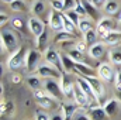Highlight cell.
I'll return each instance as SVG.
<instances>
[{"label": "cell", "mask_w": 121, "mask_h": 120, "mask_svg": "<svg viewBox=\"0 0 121 120\" xmlns=\"http://www.w3.org/2000/svg\"><path fill=\"white\" fill-rule=\"evenodd\" d=\"M27 52H28V51H27L23 45L18 47V50H16V51L9 57V60H7V68H9L10 71H17L18 68L24 66Z\"/></svg>", "instance_id": "1"}, {"label": "cell", "mask_w": 121, "mask_h": 120, "mask_svg": "<svg viewBox=\"0 0 121 120\" xmlns=\"http://www.w3.org/2000/svg\"><path fill=\"white\" fill-rule=\"evenodd\" d=\"M0 40H1V48L9 52H14L17 48V37L16 34L13 32L11 30H7V28H3L1 30V35H0Z\"/></svg>", "instance_id": "2"}, {"label": "cell", "mask_w": 121, "mask_h": 120, "mask_svg": "<svg viewBox=\"0 0 121 120\" xmlns=\"http://www.w3.org/2000/svg\"><path fill=\"white\" fill-rule=\"evenodd\" d=\"M37 75H39L41 78L44 79H60L62 78V72L59 69H56L54 65L45 62V64H41L37 69Z\"/></svg>", "instance_id": "3"}, {"label": "cell", "mask_w": 121, "mask_h": 120, "mask_svg": "<svg viewBox=\"0 0 121 120\" xmlns=\"http://www.w3.org/2000/svg\"><path fill=\"white\" fill-rule=\"evenodd\" d=\"M75 85H76V82H73L69 78V74H62L60 88H62V93H63V97L65 99L75 100Z\"/></svg>", "instance_id": "4"}, {"label": "cell", "mask_w": 121, "mask_h": 120, "mask_svg": "<svg viewBox=\"0 0 121 120\" xmlns=\"http://www.w3.org/2000/svg\"><path fill=\"white\" fill-rule=\"evenodd\" d=\"M97 76H99L101 81H104V82L108 83V82H113V81L116 79V71H114V68H113L111 64L103 62V64H100L99 68H97Z\"/></svg>", "instance_id": "5"}, {"label": "cell", "mask_w": 121, "mask_h": 120, "mask_svg": "<svg viewBox=\"0 0 121 120\" xmlns=\"http://www.w3.org/2000/svg\"><path fill=\"white\" fill-rule=\"evenodd\" d=\"M44 58H45V62H48V64L54 65L56 69H59L62 74H65L63 62H62V57H60V54L56 51V50H54V48H48V50L45 51Z\"/></svg>", "instance_id": "6"}, {"label": "cell", "mask_w": 121, "mask_h": 120, "mask_svg": "<svg viewBox=\"0 0 121 120\" xmlns=\"http://www.w3.org/2000/svg\"><path fill=\"white\" fill-rule=\"evenodd\" d=\"M44 89L47 90V93L51 97H54L55 100H60L63 97L60 83H58L55 79H45L44 81Z\"/></svg>", "instance_id": "7"}, {"label": "cell", "mask_w": 121, "mask_h": 120, "mask_svg": "<svg viewBox=\"0 0 121 120\" xmlns=\"http://www.w3.org/2000/svg\"><path fill=\"white\" fill-rule=\"evenodd\" d=\"M41 52H38L37 50H28L27 52V57H26V64L24 66L28 69V72H32V71H37L38 66L41 65L39 61H41Z\"/></svg>", "instance_id": "8"}, {"label": "cell", "mask_w": 121, "mask_h": 120, "mask_svg": "<svg viewBox=\"0 0 121 120\" xmlns=\"http://www.w3.org/2000/svg\"><path fill=\"white\" fill-rule=\"evenodd\" d=\"M114 26H116V23H114L113 18H110V17H103V18L99 20V23H97V26H96V31L99 32L100 37H103V35L107 34L108 31L114 30Z\"/></svg>", "instance_id": "9"}, {"label": "cell", "mask_w": 121, "mask_h": 120, "mask_svg": "<svg viewBox=\"0 0 121 120\" xmlns=\"http://www.w3.org/2000/svg\"><path fill=\"white\" fill-rule=\"evenodd\" d=\"M78 106H80V107H87V106H90V102L91 99L82 90V88L76 83L75 85V100H73Z\"/></svg>", "instance_id": "10"}, {"label": "cell", "mask_w": 121, "mask_h": 120, "mask_svg": "<svg viewBox=\"0 0 121 120\" xmlns=\"http://www.w3.org/2000/svg\"><path fill=\"white\" fill-rule=\"evenodd\" d=\"M48 20H49V27L55 31H63V21H62V13H58L55 10H51L49 16H48Z\"/></svg>", "instance_id": "11"}, {"label": "cell", "mask_w": 121, "mask_h": 120, "mask_svg": "<svg viewBox=\"0 0 121 120\" xmlns=\"http://www.w3.org/2000/svg\"><path fill=\"white\" fill-rule=\"evenodd\" d=\"M27 24H28V28H30L31 34H34L35 37H39L45 31V24L38 17H30L28 21H27Z\"/></svg>", "instance_id": "12"}, {"label": "cell", "mask_w": 121, "mask_h": 120, "mask_svg": "<svg viewBox=\"0 0 121 120\" xmlns=\"http://www.w3.org/2000/svg\"><path fill=\"white\" fill-rule=\"evenodd\" d=\"M86 79L90 83V86H91V89H93V92H94V95H96V97H97V100H100L101 96L104 95V86L101 83V79L99 76H89Z\"/></svg>", "instance_id": "13"}, {"label": "cell", "mask_w": 121, "mask_h": 120, "mask_svg": "<svg viewBox=\"0 0 121 120\" xmlns=\"http://www.w3.org/2000/svg\"><path fill=\"white\" fill-rule=\"evenodd\" d=\"M76 83H78V85L82 88V90H83V92H85V93H86L89 97H90L91 100H96V102H99V100H97V97H96V95H94V92H93V89H91L90 83L87 82V79H86L85 76H80V75H79V76L76 78Z\"/></svg>", "instance_id": "14"}, {"label": "cell", "mask_w": 121, "mask_h": 120, "mask_svg": "<svg viewBox=\"0 0 121 120\" xmlns=\"http://www.w3.org/2000/svg\"><path fill=\"white\" fill-rule=\"evenodd\" d=\"M103 42L104 44H108V45H116L121 42V31L118 30H113V31H108L107 34H104L101 37Z\"/></svg>", "instance_id": "15"}, {"label": "cell", "mask_w": 121, "mask_h": 120, "mask_svg": "<svg viewBox=\"0 0 121 120\" xmlns=\"http://www.w3.org/2000/svg\"><path fill=\"white\" fill-rule=\"evenodd\" d=\"M75 72H78L80 76H85V78L96 76L94 69L91 68L89 64H79V62H75Z\"/></svg>", "instance_id": "16"}, {"label": "cell", "mask_w": 121, "mask_h": 120, "mask_svg": "<svg viewBox=\"0 0 121 120\" xmlns=\"http://www.w3.org/2000/svg\"><path fill=\"white\" fill-rule=\"evenodd\" d=\"M104 52H106L104 42H99L97 41L96 44L90 45V48H89V55H90L91 58H94V60H100L104 55Z\"/></svg>", "instance_id": "17"}, {"label": "cell", "mask_w": 121, "mask_h": 120, "mask_svg": "<svg viewBox=\"0 0 121 120\" xmlns=\"http://www.w3.org/2000/svg\"><path fill=\"white\" fill-rule=\"evenodd\" d=\"M78 112V105L76 103H65L60 109V113L63 115L65 120H73V116Z\"/></svg>", "instance_id": "18"}, {"label": "cell", "mask_w": 121, "mask_h": 120, "mask_svg": "<svg viewBox=\"0 0 121 120\" xmlns=\"http://www.w3.org/2000/svg\"><path fill=\"white\" fill-rule=\"evenodd\" d=\"M118 106H120V100H117L116 97H111V99H108V100L104 102L103 109L106 110L107 116H114L116 112H117V109H118Z\"/></svg>", "instance_id": "19"}, {"label": "cell", "mask_w": 121, "mask_h": 120, "mask_svg": "<svg viewBox=\"0 0 121 120\" xmlns=\"http://www.w3.org/2000/svg\"><path fill=\"white\" fill-rule=\"evenodd\" d=\"M89 116L91 117V120H107V117H108L106 110L99 105L91 106L90 110H89Z\"/></svg>", "instance_id": "20"}, {"label": "cell", "mask_w": 121, "mask_h": 120, "mask_svg": "<svg viewBox=\"0 0 121 120\" xmlns=\"http://www.w3.org/2000/svg\"><path fill=\"white\" fill-rule=\"evenodd\" d=\"M44 78H41L39 75H28L27 76V83L30 85V88L32 90L41 89V86H44V82H42Z\"/></svg>", "instance_id": "21"}, {"label": "cell", "mask_w": 121, "mask_h": 120, "mask_svg": "<svg viewBox=\"0 0 121 120\" xmlns=\"http://www.w3.org/2000/svg\"><path fill=\"white\" fill-rule=\"evenodd\" d=\"M68 55H69V58L73 61V62H79V64H87V61H86V58L83 57V54H82V52H79L76 48H72V50H69V51H68Z\"/></svg>", "instance_id": "22"}, {"label": "cell", "mask_w": 121, "mask_h": 120, "mask_svg": "<svg viewBox=\"0 0 121 120\" xmlns=\"http://www.w3.org/2000/svg\"><path fill=\"white\" fill-rule=\"evenodd\" d=\"M73 38H75L73 34L66 32V31H59V32H56L54 41H55V42H62V44H65V42H68V41H72V42H73Z\"/></svg>", "instance_id": "23"}, {"label": "cell", "mask_w": 121, "mask_h": 120, "mask_svg": "<svg viewBox=\"0 0 121 120\" xmlns=\"http://www.w3.org/2000/svg\"><path fill=\"white\" fill-rule=\"evenodd\" d=\"M82 4H83V7L86 9L87 16H89L90 18H93V20H96V18H97V7L93 6L89 0H82Z\"/></svg>", "instance_id": "24"}, {"label": "cell", "mask_w": 121, "mask_h": 120, "mask_svg": "<svg viewBox=\"0 0 121 120\" xmlns=\"http://www.w3.org/2000/svg\"><path fill=\"white\" fill-rule=\"evenodd\" d=\"M60 57H62V62H63V69H65V74L75 72V62L69 58V55H63V54H60Z\"/></svg>", "instance_id": "25"}, {"label": "cell", "mask_w": 121, "mask_h": 120, "mask_svg": "<svg viewBox=\"0 0 121 120\" xmlns=\"http://www.w3.org/2000/svg\"><path fill=\"white\" fill-rule=\"evenodd\" d=\"M108 58L111 64L114 65H121V48H113L108 51Z\"/></svg>", "instance_id": "26"}, {"label": "cell", "mask_w": 121, "mask_h": 120, "mask_svg": "<svg viewBox=\"0 0 121 120\" xmlns=\"http://www.w3.org/2000/svg\"><path fill=\"white\" fill-rule=\"evenodd\" d=\"M83 37H85V42H86L87 45H93V44H96V42H97L99 32H97L96 30H93V28H91V30L87 31L86 34H83Z\"/></svg>", "instance_id": "27"}, {"label": "cell", "mask_w": 121, "mask_h": 120, "mask_svg": "<svg viewBox=\"0 0 121 120\" xmlns=\"http://www.w3.org/2000/svg\"><path fill=\"white\" fill-rule=\"evenodd\" d=\"M78 30L80 31L82 34H86L87 31L91 30V18H86V17H82L79 26H78Z\"/></svg>", "instance_id": "28"}, {"label": "cell", "mask_w": 121, "mask_h": 120, "mask_svg": "<svg viewBox=\"0 0 121 120\" xmlns=\"http://www.w3.org/2000/svg\"><path fill=\"white\" fill-rule=\"evenodd\" d=\"M54 103H55V99L51 97L49 95H45L44 97L38 99V105H39L41 107H44V109H51V107L54 106Z\"/></svg>", "instance_id": "29"}, {"label": "cell", "mask_w": 121, "mask_h": 120, "mask_svg": "<svg viewBox=\"0 0 121 120\" xmlns=\"http://www.w3.org/2000/svg\"><path fill=\"white\" fill-rule=\"evenodd\" d=\"M62 21H63V31H66V32H70V34H73L75 35V31H76V26L65 16V14H62Z\"/></svg>", "instance_id": "30"}, {"label": "cell", "mask_w": 121, "mask_h": 120, "mask_svg": "<svg viewBox=\"0 0 121 120\" xmlns=\"http://www.w3.org/2000/svg\"><path fill=\"white\" fill-rule=\"evenodd\" d=\"M104 11L107 14H116L118 11V3L114 1V0H110L104 4Z\"/></svg>", "instance_id": "31"}, {"label": "cell", "mask_w": 121, "mask_h": 120, "mask_svg": "<svg viewBox=\"0 0 121 120\" xmlns=\"http://www.w3.org/2000/svg\"><path fill=\"white\" fill-rule=\"evenodd\" d=\"M63 14H65V16H66V17H68V18H69V20H70L75 26H76V27L79 26V23H80L82 17H80V16H79L75 10H68V11H65Z\"/></svg>", "instance_id": "32"}, {"label": "cell", "mask_w": 121, "mask_h": 120, "mask_svg": "<svg viewBox=\"0 0 121 120\" xmlns=\"http://www.w3.org/2000/svg\"><path fill=\"white\" fill-rule=\"evenodd\" d=\"M31 10H32V13H34L35 16H39V14H42V13L45 11V3L41 1V0H38V1H35V3L32 4Z\"/></svg>", "instance_id": "33"}, {"label": "cell", "mask_w": 121, "mask_h": 120, "mask_svg": "<svg viewBox=\"0 0 121 120\" xmlns=\"http://www.w3.org/2000/svg\"><path fill=\"white\" fill-rule=\"evenodd\" d=\"M10 7L14 11H26L27 10V6H26L24 0H14L13 3H10Z\"/></svg>", "instance_id": "34"}, {"label": "cell", "mask_w": 121, "mask_h": 120, "mask_svg": "<svg viewBox=\"0 0 121 120\" xmlns=\"http://www.w3.org/2000/svg\"><path fill=\"white\" fill-rule=\"evenodd\" d=\"M47 40H48V32H47V28H45V31H44L39 37H37V45H38L39 50L47 45Z\"/></svg>", "instance_id": "35"}, {"label": "cell", "mask_w": 121, "mask_h": 120, "mask_svg": "<svg viewBox=\"0 0 121 120\" xmlns=\"http://www.w3.org/2000/svg\"><path fill=\"white\" fill-rule=\"evenodd\" d=\"M51 6H52V10L55 11H65V4H63V0H51Z\"/></svg>", "instance_id": "36"}, {"label": "cell", "mask_w": 121, "mask_h": 120, "mask_svg": "<svg viewBox=\"0 0 121 120\" xmlns=\"http://www.w3.org/2000/svg\"><path fill=\"white\" fill-rule=\"evenodd\" d=\"M80 17H87V13H86V9L83 7V4H82V0H78V4H76V7L73 9Z\"/></svg>", "instance_id": "37"}, {"label": "cell", "mask_w": 121, "mask_h": 120, "mask_svg": "<svg viewBox=\"0 0 121 120\" xmlns=\"http://www.w3.org/2000/svg\"><path fill=\"white\" fill-rule=\"evenodd\" d=\"M10 21H11V26H13V28H16V30H23V27H24V23H23V20H21L20 17H13Z\"/></svg>", "instance_id": "38"}, {"label": "cell", "mask_w": 121, "mask_h": 120, "mask_svg": "<svg viewBox=\"0 0 121 120\" xmlns=\"http://www.w3.org/2000/svg\"><path fill=\"white\" fill-rule=\"evenodd\" d=\"M63 4H65V11L73 10L78 4V0H63Z\"/></svg>", "instance_id": "39"}, {"label": "cell", "mask_w": 121, "mask_h": 120, "mask_svg": "<svg viewBox=\"0 0 121 120\" xmlns=\"http://www.w3.org/2000/svg\"><path fill=\"white\" fill-rule=\"evenodd\" d=\"M73 120H91V117L89 116V115H86L85 112L78 110V112H76V115L73 116Z\"/></svg>", "instance_id": "40"}, {"label": "cell", "mask_w": 121, "mask_h": 120, "mask_svg": "<svg viewBox=\"0 0 121 120\" xmlns=\"http://www.w3.org/2000/svg\"><path fill=\"white\" fill-rule=\"evenodd\" d=\"M35 120H51L48 113L44 112V110H37L35 112Z\"/></svg>", "instance_id": "41"}, {"label": "cell", "mask_w": 121, "mask_h": 120, "mask_svg": "<svg viewBox=\"0 0 121 120\" xmlns=\"http://www.w3.org/2000/svg\"><path fill=\"white\" fill-rule=\"evenodd\" d=\"M75 48L79 51V52H86V50H87V44L85 42V41H79V42H76V45H75Z\"/></svg>", "instance_id": "42"}, {"label": "cell", "mask_w": 121, "mask_h": 120, "mask_svg": "<svg viewBox=\"0 0 121 120\" xmlns=\"http://www.w3.org/2000/svg\"><path fill=\"white\" fill-rule=\"evenodd\" d=\"M114 83H116V88L118 92H121V72L116 74V79H114Z\"/></svg>", "instance_id": "43"}, {"label": "cell", "mask_w": 121, "mask_h": 120, "mask_svg": "<svg viewBox=\"0 0 121 120\" xmlns=\"http://www.w3.org/2000/svg\"><path fill=\"white\" fill-rule=\"evenodd\" d=\"M0 21H1V23H0V24H1V27H4V24L9 21V16H7V14H4V11H1V13H0Z\"/></svg>", "instance_id": "44"}, {"label": "cell", "mask_w": 121, "mask_h": 120, "mask_svg": "<svg viewBox=\"0 0 121 120\" xmlns=\"http://www.w3.org/2000/svg\"><path fill=\"white\" fill-rule=\"evenodd\" d=\"M93 6H96V7H99V6H104L106 4V0H89Z\"/></svg>", "instance_id": "45"}, {"label": "cell", "mask_w": 121, "mask_h": 120, "mask_svg": "<svg viewBox=\"0 0 121 120\" xmlns=\"http://www.w3.org/2000/svg\"><path fill=\"white\" fill-rule=\"evenodd\" d=\"M11 82H13V83H20V82H21V76L17 75V74L11 75Z\"/></svg>", "instance_id": "46"}, {"label": "cell", "mask_w": 121, "mask_h": 120, "mask_svg": "<svg viewBox=\"0 0 121 120\" xmlns=\"http://www.w3.org/2000/svg\"><path fill=\"white\" fill-rule=\"evenodd\" d=\"M51 120H65V117H63L62 113H56V115H54V116L51 117Z\"/></svg>", "instance_id": "47"}, {"label": "cell", "mask_w": 121, "mask_h": 120, "mask_svg": "<svg viewBox=\"0 0 121 120\" xmlns=\"http://www.w3.org/2000/svg\"><path fill=\"white\" fill-rule=\"evenodd\" d=\"M3 1H4V3H9V4H10V3H13L14 0H3Z\"/></svg>", "instance_id": "48"}, {"label": "cell", "mask_w": 121, "mask_h": 120, "mask_svg": "<svg viewBox=\"0 0 121 120\" xmlns=\"http://www.w3.org/2000/svg\"><path fill=\"white\" fill-rule=\"evenodd\" d=\"M120 24H121V16H120Z\"/></svg>", "instance_id": "49"}, {"label": "cell", "mask_w": 121, "mask_h": 120, "mask_svg": "<svg viewBox=\"0 0 121 120\" xmlns=\"http://www.w3.org/2000/svg\"><path fill=\"white\" fill-rule=\"evenodd\" d=\"M37 1H38V0H37Z\"/></svg>", "instance_id": "50"}]
</instances>
